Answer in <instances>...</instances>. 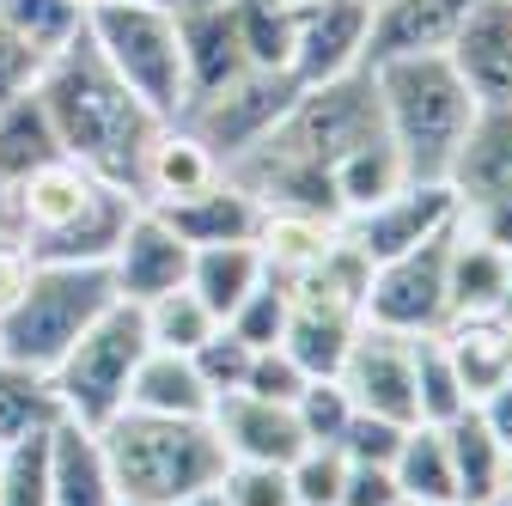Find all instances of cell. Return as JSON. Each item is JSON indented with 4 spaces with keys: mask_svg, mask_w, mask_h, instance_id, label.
<instances>
[{
    "mask_svg": "<svg viewBox=\"0 0 512 506\" xmlns=\"http://www.w3.org/2000/svg\"><path fill=\"white\" fill-rule=\"evenodd\" d=\"M37 104L49 116L61 153L74 165H86L98 183H116L135 196V177H141L147 141L159 135V116L110 74V61L92 49L86 31L43 61Z\"/></svg>",
    "mask_w": 512,
    "mask_h": 506,
    "instance_id": "obj_1",
    "label": "cell"
},
{
    "mask_svg": "<svg viewBox=\"0 0 512 506\" xmlns=\"http://www.w3.org/2000/svg\"><path fill=\"white\" fill-rule=\"evenodd\" d=\"M372 80H378L384 135L403 153L409 183H445L470 135V116L482 110L458 80V68L445 55H403V61H378Z\"/></svg>",
    "mask_w": 512,
    "mask_h": 506,
    "instance_id": "obj_2",
    "label": "cell"
},
{
    "mask_svg": "<svg viewBox=\"0 0 512 506\" xmlns=\"http://www.w3.org/2000/svg\"><path fill=\"white\" fill-rule=\"evenodd\" d=\"M98 446H104L116 500L171 506L226 476V446L214 439L208 421H165V415L122 409L116 421L98 427Z\"/></svg>",
    "mask_w": 512,
    "mask_h": 506,
    "instance_id": "obj_3",
    "label": "cell"
},
{
    "mask_svg": "<svg viewBox=\"0 0 512 506\" xmlns=\"http://www.w3.org/2000/svg\"><path fill=\"white\" fill-rule=\"evenodd\" d=\"M110 305L116 287L104 263H31L19 299L0 311V360L49 378Z\"/></svg>",
    "mask_w": 512,
    "mask_h": 506,
    "instance_id": "obj_4",
    "label": "cell"
},
{
    "mask_svg": "<svg viewBox=\"0 0 512 506\" xmlns=\"http://www.w3.org/2000/svg\"><path fill=\"white\" fill-rule=\"evenodd\" d=\"M86 37L110 61V74L159 122L183 116L189 80H183V37H177L171 0H104V7L86 13Z\"/></svg>",
    "mask_w": 512,
    "mask_h": 506,
    "instance_id": "obj_5",
    "label": "cell"
},
{
    "mask_svg": "<svg viewBox=\"0 0 512 506\" xmlns=\"http://www.w3.org/2000/svg\"><path fill=\"white\" fill-rule=\"evenodd\" d=\"M147 318H141V305H128L116 299L104 318L61 354V366L49 372V391L61 403V421H80V427H104L122 415L128 403V378H135L141 354H147Z\"/></svg>",
    "mask_w": 512,
    "mask_h": 506,
    "instance_id": "obj_6",
    "label": "cell"
},
{
    "mask_svg": "<svg viewBox=\"0 0 512 506\" xmlns=\"http://www.w3.org/2000/svg\"><path fill=\"white\" fill-rule=\"evenodd\" d=\"M445 238L439 232L415 250L391 263H372L366 299H360V318L378 330H397V336H439L452 324V293H445Z\"/></svg>",
    "mask_w": 512,
    "mask_h": 506,
    "instance_id": "obj_7",
    "label": "cell"
},
{
    "mask_svg": "<svg viewBox=\"0 0 512 506\" xmlns=\"http://www.w3.org/2000/svg\"><path fill=\"white\" fill-rule=\"evenodd\" d=\"M293 98H299V80H293V74L250 68V74H238L226 92H214L208 104L183 110L177 122H189V129H196V135L220 153V165H232L238 153H250V147L293 110Z\"/></svg>",
    "mask_w": 512,
    "mask_h": 506,
    "instance_id": "obj_8",
    "label": "cell"
},
{
    "mask_svg": "<svg viewBox=\"0 0 512 506\" xmlns=\"http://www.w3.org/2000/svg\"><path fill=\"white\" fill-rule=\"evenodd\" d=\"M342 391L354 397L360 415H384V421H403L415 427V336H397V330H378L360 318L354 330V348L342 360Z\"/></svg>",
    "mask_w": 512,
    "mask_h": 506,
    "instance_id": "obj_9",
    "label": "cell"
},
{
    "mask_svg": "<svg viewBox=\"0 0 512 506\" xmlns=\"http://www.w3.org/2000/svg\"><path fill=\"white\" fill-rule=\"evenodd\" d=\"M104 189H116V183H98V177H92L86 165H74L68 153H55L49 165H37L31 177H19V183L7 189V208H13L19 250L31 257L37 244L61 238L74 220H86V214H92V202L104 196Z\"/></svg>",
    "mask_w": 512,
    "mask_h": 506,
    "instance_id": "obj_10",
    "label": "cell"
},
{
    "mask_svg": "<svg viewBox=\"0 0 512 506\" xmlns=\"http://www.w3.org/2000/svg\"><path fill=\"white\" fill-rule=\"evenodd\" d=\"M452 220H458L452 183H403L397 196H384L378 208H366L342 232H348V244L360 250L366 263H391V257H403V250L452 232Z\"/></svg>",
    "mask_w": 512,
    "mask_h": 506,
    "instance_id": "obj_11",
    "label": "cell"
},
{
    "mask_svg": "<svg viewBox=\"0 0 512 506\" xmlns=\"http://www.w3.org/2000/svg\"><path fill=\"white\" fill-rule=\"evenodd\" d=\"M189 250H196V244H183L177 226L159 208H135L128 226H122V238H116V250H110V263H104L116 299L147 305V299L183 287L189 281Z\"/></svg>",
    "mask_w": 512,
    "mask_h": 506,
    "instance_id": "obj_12",
    "label": "cell"
},
{
    "mask_svg": "<svg viewBox=\"0 0 512 506\" xmlns=\"http://www.w3.org/2000/svg\"><path fill=\"white\" fill-rule=\"evenodd\" d=\"M366 31H372L366 0H317V7H305L293 25V80L324 86V80L366 68Z\"/></svg>",
    "mask_w": 512,
    "mask_h": 506,
    "instance_id": "obj_13",
    "label": "cell"
},
{
    "mask_svg": "<svg viewBox=\"0 0 512 506\" xmlns=\"http://www.w3.org/2000/svg\"><path fill=\"white\" fill-rule=\"evenodd\" d=\"M208 427L226 446V464H281L287 470L305 452V433H299L293 403H263V397H250V391L214 397Z\"/></svg>",
    "mask_w": 512,
    "mask_h": 506,
    "instance_id": "obj_14",
    "label": "cell"
},
{
    "mask_svg": "<svg viewBox=\"0 0 512 506\" xmlns=\"http://www.w3.org/2000/svg\"><path fill=\"white\" fill-rule=\"evenodd\" d=\"M445 61L458 68L476 104H506L512 98V0H470L458 19Z\"/></svg>",
    "mask_w": 512,
    "mask_h": 506,
    "instance_id": "obj_15",
    "label": "cell"
},
{
    "mask_svg": "<svg viewBox=\"0 0 512 506\" xmlns=\"http://www.w3.org/2000/svg\"><path fill=\"white\" fill-rule=\"evenodd\" d=\"M177 37H183V80H189L183 110L208 104L238 74H250L244 37H238V0H226V7H177Z\"/></svg>",
    "mask_w": 512,
    "mask_h": 506,
    "instance_id": "obj_16",
    "label": "cell"
},
{
    "mask_svg": "<svg viewBox=\"0 0 512 506\" xmlns=\"http://www.w3.org/2000/svg\"><path fill=\"white\" fill-rule=\"evenodd\" d=\"M220 177H226L220 153L189 122H159V135L147 141V159H141V177H135V202L141 208H177Z\"/></svg>",
    "mask_w": 512,
    "mask_h": 506,
    "instance_id": "obj_17",
    "label": "cell"
},
{
    "mask_svg": "<svg viewBox=\"0 0 512 506\" xmlns=\"http://www.w3.org/2000/svg\"><path fill=\"white\" fill-rule=\"evenodd\" d=\"M458 208L470 202H512V98L506 104H482L470 116V135L445 171Z\"/></svg>",
    "mask_w": 512,
    "mask_h": 506,
    "instance_id": "obj_18",
    "label": "cell"
},
{
    "mask_svg": "<svg viewBox=\"0 0 512 506\" xmlns=\"http://www.w3.org/2000/svg\"><path fill=\"white\" fill-rule=\"evenodd\" d=\"M464 13L470 0H378L366 31V68L403 61V55H445Z\"/></svg>",
    "mask_w": 512,
    "mask_h": 506,
    "instance_id": "obj_19",
    "label": "cell"
},
{
    "mask_svg": "<svg viewBox=\"0 0 512 506\" xmlns=\"http://www.w3.org/2000/svg\"><path fill=\"white\" fill-rule=\"evenodd\" d=\"M135 415H165V421H208L214 409V391L202 385V372L189 354H171V348H147L135 378H128V403Z\"/></svg>",
    "mask_w": 512,
    "mask_h": 506,
    "instance_id": "obj_20",
    "label": "cell"
},
{
    "mask_svg": "<svg viewBox=\"0 0 512 506\" xmlns=\"http://www.w3.org/2000/svg\"><path fill=\"white\" fill-rule=\"evenodd\" d=\"M263 281H269V257H263V244H256V238L196 244V250H189V293H196L220 324H226Z\"/></svg>",
    "mask_w": 512,
    "mask_h": 506,
    "instance_id": "obj_21",
    "label": "cell"
},
{
    "mask_svg": "<svg viewBox=\"0 0 512 506\" xmlns=\"http://www.w3.org/2000/svg\"><path fill=\"white\" fill-rule=\"evenodd\" d=\"M49 506H116L104 446L80 421H55L49 427Z\"/></svg>",
    "mask_w": 512,
    "mask_h": 506,
    "instance_id": "obj_22",
    "label": "cell"
},
{
    "mask_svg": "<svg viewBox=\"0 0 512 506\" xmlns=\"http://www.w3.org/2000/svg\"><path fill=\"white\" fill-rule=\"evenodd\" d=\"M439 348L458 366V385H464L470 409L512 378V324L506 318H452L439 330Z\"/></svg>",
    "mask_w": 512,
    "mask_h": 506,
    "instance_id": "obj_23",
    "label": "cell"
},
{
    "mask_svg": "<svg viewBox=\"0 0 512 506\" xmlns=\"http://www.w3.org/2000/svg\"><path fill=\"white\" fill-rule=\"evenodd\" d=\"M183 244H232V238H256V226H263V202L250 196V189L226 171L220 183H208L202 196H189L177 208H159Z\"/></svg>",
    "mask_w": 512,
    "mask_h": 506,
    "instance_id": "obj_24",
    "label": "cell"
},
{
    "mask_svg": "<svg viewBox=\"0 0 512 506\" xmlns=\"http://www.w3.org/2000/svg\"><path fill=\"white\" fill-rule=\"evenodd\" d=\"M506 269H512V257H500V250H488L482 238L458 232V220H452V238H445V293H452V318H500Z\"/></svg>",
    "mask_w": 512,
    "mask_h": 506,
    "instance_id": "obj_25",
    "label": "cell"
},
{
    "mask_svg": "<svg viewBox=\"0 0 512 506\" xmlns=\"http://www.w3.org/2000/svg\"><path fill=\"white\" fill-rule=\"evenodd\" d=\"M281 281H287V299H293L299 311H336V318H360L372 263L360 257V250L348 244V232H342L336 250H324L317 263H305V269H293V275H281Z\"/></svg>",
    "mask_w": 512,
    "mask_h": 506,
    "instance_id": "obj_26",
    "label": "cell"
},
{
    "mask_svg": "<svg viewBox=\"0 0 512 506\" xmlns=\"http://www.w3.org/2000/svg\"><path fill=\"white\" fill-rule=\"evenodd\" d=\"M391 476L403 488L409 506H445L458 500V476H452V446H445V427L433 421H415L403 433V446L391 458Z\"/></svg>",
    "mask_w": 512,
    "mask_h": 506,
    "instance_id": "obj_27",
    "label": "cell"
},
{
    "mask_svg": "<svg viewBox=\"0 0 512 506\" xmlns=\"http://www.w3.org/2000/svg\"><path fill=\"white\" fill-rule=\"evenodd\" d=\"M445 446H452V476H458V500L464 506H494L500 500V482H506V452L500 439L482 427L476 409H464L458 421H445Z\"/></svg>",
    "mask_w": 512,
    "mask_h": 506,
    "instance_id": "obj_28",
    "label": "cell"
},
{
    "mask_svg": "<svg viewBox=\"0 0 512 506\" xmlns=\"http://www.w3.org/2000/svg\"><path fill=\"white\" fill-rule=\"evenodd\" d=\"M61 147H55V129L37 104V86L13 104H0V189H13L19 177H31L37 165H49Z\"/></svg>",
    "mask_w": 512,
    "mask_h": 506,
    "instance_id": "obj_29",
    "label": "cell"
},
{
    "mask_svg": "<svg viewBox=\"0 0 512 506\" xmlns=\"http://www.w3.org/2000/svg\"><path fill=\"white\" fill-rule=\"evenodd\" d=\"M256 244L275 275H293L305 263H317L324 250L342 244V226L336 220H317V214H281V208H263V226H256Z\"/></svg>",
    "mask_w": 512,
    "mask_h": 506,
    "instance_id": "obj_30",
    "label": "cell"
},
{
    "mask_svg": "<svg viewBox=\"0 0 512 506\" xmlns=\"http://www.w3.org/2000/svg\"><path fill=\"white\" fill-rule=\"evenodd\" d=\"M354 330H360V318H336V311H299V305H293L281 348L305 366V378H336L342 360H348V348H354Z\"/></svg>",
    "mask_w": 512,
    "mask_h": 506,
    "instance_id": "obj_31",
    "label": "cell"
},
{
    "mask_svg": "<svg viewBox=\"0 0 512 506\" xmlns=\"http://www.w3.org/2000/svg\"><path fill=\"white\" fill-rule=\"evenodd\" d=\"M55 421H61V403L49 391V378L25 372L13 360H0V446L31 439V433H49Z\"/></svg>",
    "mask_w": 512,
    "mask_h": 506,
    "instance_id": "obj_32",
    "label": "cell"
},
{
    "mask_svg": "<svg viewBox=\"0 0 512 506\" xmlns=\"http://www.w3.org/2000/svg\"><path fill=\"white\" fill-rule=\"evenodd\" d=\"M141 318H147V342L153 348H171V354H196L220 330V318H214L196 293H189V281L171 287V293H159V299H147Z\"/></svg>",
    "mask_w": 512,
    "mask_h": 506,
    "instance_id": "obj_33",
    "label": "cell"
},
{
    "mask_svg": "<svg viewBox=\"0 0 512 506\" xmlns=\"http://www.w3.org/2000/svg\"><path fill=\"white\" fill-rule=\"evenodd\" d=\"M0 25L19 31L37 55H55L86 31V7L80 0H0Z\"/></svg>",
    "mask_w": 512,
    "mask_h": 506,
    "instance_id": "obj_34",
    "label": "cell"
},
{
    "mask_svg": "<svg viewBox=\"0 0 512 506\" xmlns=\"http://www.w3.org/2000/svg\"><path fill=\"white\" fill-rule=\"evenodd\" d=\"M470 409L464 385H458V366L445 360L439 336H415V415L445 427V421H458Z\"/></svg>",
    "mask_w": 512,
    "mask_h": 506,
    "instance_id": "obj_35",
    "label": "cell"
},
{
    "mask_svg": "<svg viewBox=\"0 0 512 506\" xmlns=\"http://www.w3.org/2000/svg\"><path fill=\"white\" fill-rule=\"evenodd\" d=\"M293 13H281L275 0H238V37H244V61L269 74H293Z\"/></svg>",
    "mask_w": 512,
    "mask_h": 506,
    "instance_id": "obj_36",
    "label": "cell"
},
{
    "mask_svg": "<svg viewBox=\"0 0 512 506\" xmlns=\"http://www.w3.org/2000/svg\"><path fill=\"white\" fill-rule=\"evenodd\" d=\"M0 506H49V433L0 446Z\"/></svg>",
    "mask_w": 512,
    "mask_h": 506,
    "instance_id": "obj_37",
    "label": "cell"
},
{
    "mask_svg": "<svg viewBox=\"0 0 512 506\" xmlns=\"http://www.w3.org/2000/svg\"><path fill=\"white\" fill-rule=\"evenodd\" d=\"M293 415H299L305 446H342V433L354 421V397L342 391V378H311L293 397Z\"/></svg>",
    "mask_w": 512,
    "mask_h": 506,
    "instance_id": "obj_38",
    "label": "cell"
},
{
    "mask_svg": "<svg viewBox=\"0 0 512 506\" xmlns=\"http://www.w3.org/2000/svg\"><path fill=\"white\" fill-rule=\"evenodd\" d=\"M287 318H293V299H287V281L269 269V281L263 287H256L238 311H232V318H226V330L232 336H244L250 348H275L281 336H287Z\"/></svg>",
    "mask_w": 512,
    "mask_h": 506,
    "instance_id": "obj_39",
    "label": "cell"
},
{
    "mask_svg": "<svg viewBox=\"0 0 512 506\" xmlns=\"http://www.w3.org/2000/svg\"><path fill=\"white\" fill-rule=\"evenodd\" d=\"M287 482H293V506H342V482H348L342 446H305L287 464Z\"/></svg>",
    "mask_w": 512,
    "mask_h": 506,
    "instance_id": "obj_40",
    "label": "cell"
},
{
    "mask_svg": "<svg viewBox=\"0 0 512 506\" xmlns=\"http://www.w3.org/2000/svg\"><path fill=\"white\" fill-rule=\"evenodd\" d=\"M196 360V372H202V385L214 391V397H232V391H244V372H250V360H256V348L244 342V336H232L226 324L189 354Z\"/></svg>",
    "mask_w": 512,
    "mask_h": 506,
    "instance_id": "obj_41",
    "label": "cell"
},
{
    "mask_svg": "<svg viewBox=\"0 0 512 506\" xmlns=\"http://www.w3.org/2000/svg\"><path fill=\"white\" fill-rule=\"evenodd\" d=\"M220 494L226 506H293V482L281 464H226Z\"/></svg>",
    "mask_w": 512,
    "mask_h": 506,
    "instance_id": "obj_42",
    "label": "cell"
},
{
    "mask_svg": "<svg viewBox=\"0 0 512 506\" xmlns=\"http://www.w3.org/2000/svg\"><path fill=\"white\" fill-rule=\"evenodd\" d=\"M305 385H311L305 366H299L281 342H275V348H256V360H250V372H244V391L263 397V403H293Z\"/></svg>",
    "mask_w": 512,
    "mask_h": 506,
    "instance_id": "obj_43",
    "label": "cell"
},
{
    "mask_svg": "<svg viewBox=\"0 0 512 506\" xmlns=\"http://www.w3.org/2000/svg\"><path fill=\"white\" fill-rule=\"evenodd\" d=\"M403 421H384V415H360L354 409V421H348V433H342V458L348 464H391L397 458V446H403Z\"/></svg>",
    "mask_w": 512,
    "mask_h": 506,
    "instance_id": "obj_44",
    "label": "cell"
},
{
    "mask_svg": "<svg viewBox=\"0 0 512 506\" xmlns=\"http://www.w3.org/2000/svg\"><path fill=\"white\" fill-rule=\"evenodd\" d=\"M43 61L49 55H37L19 31H7L0 25V104H13V98H25L31 86H37V74H43Z\"/></svg>",
    "mask_w": 512,
    "mask_h": 506,
    "instance_id": "obj_45",
    "label": "cell"
},
{
    "mask_svg": "<svg viewBox=\"0 0 512 506\" xmlns=\"http://www.w3.org/2000/svg\"><path fill=\"white\" fill-rule=\"evenodd\" d=\"M342 506H409L391 464H348V482H342Z\"/></svg>",
    "mask_w": 512,
    "mask_h": 506,
    "instance_id": "obj_46",
    "label": "cell"
},
{
    "mask_svg": "<svg viewBox=\"0 0 512 506\" xmlns=\"http://www.w3.org/2000/svg\"><path fill=\"white\" fill-rule=\"evenodd\" d=\"M458 232H470L488 250L512 257V202H470V208H458Z\"/></svg>",
    "mask_w": 512,
    "mask_h": 506,
    "instance_id": "obj_47",
    "label": "cell"
},
{
    "mask_svg": "<svg viewBox=\"0 0 512 506\" xmlns=\"http://www.w3.org/2000/svg\"><path fill=\"white\" fill-rule=\"evenodd\" d=\"M476 415H482V427L500 439V452L512 458V378H506V385L500 391H488L482 403H476Z\"/></svg>",
    "mask_w": 512,
    "mask_h": 506,
    "instance_id": "obj_48",
    "label": "cell"
},
{
    "mask_svg": "<svg viewBox=\"0 0 512 506\" xmlns=\"http://www.w3.org/2000/svg\"><path fill=\"white\" fill-rule=\"evenodd\" d=\"M25 275H31V257H25L19 244H0V311H7V305L19 299Z\"/></svg>",
    "mask_w": 512,
    "mask_h": 506,
    "instance_id": "obj_49",
    "label": "cell"
},
{
    "mask_svg": "<svg viewBox=\"0 0 512 506\" xmlns=\"http://www.w3.org/2000/svg\"><path fill=\"white\" fill-rule=\"evenodd\" d=\"M171 506H226V494H220V482H208V488L183 494V500H171Z\"/></svg>",
    "mask_w": 512,
    "mask_h": 506,
    "instance_id": "obj_50",
    "label": "cell"
},
{
    "mask_svg": "<svg viewBox=\"0 0 512 506\" xmlns=\"http://www.w3.org/2000/svg\"><path fill=\"white\" fill-rule=\"evenodd\" d=\"M494 506H512V464H506V482H500V500Z\"/></svg>",
    "mask_w": 512,
    "mask_h": 506,
    "instance_id": "obj_51",
    "label": "cell"
},
{
    "mask_svg": "<svg viewBox=\"0 0 512 506\" xmlns=\"http://www.w3.org/2000/svg\"><path fill=\"white\" fill-rule=\"evenodd\" d=\"M171 7H226V0H171Z\"/></svg>",
    "mask_w": 512,
    "mask_h": 506,
    "instance_id": "obj_52",
    "label": "cell"
},
{
    "mask_svg": "<svg viewBox=\"0 0 512 506\" xmlns=\"http://www.w3.org/2000/svg\"><path fill=\"white\" fill-rule=\"evenodd\" d=\"M500 318H512V269H506V305H500Z\"/></svg>",
    "mask_w": 512,
    "mask_h": 506,
    "instance_id": "obj_53",
    "label": "cell"
},
{
    "mask_svg": "<svg viewBox=\"0 0 512 506\" xmlns=\"http://www.w3.org/2000/svg\"><path fill=\"white\" fill-rule=\"evenodd\" d=\"M116 506H153V500H116Z\"/></svg>",
    "mask_w": 512,
    "mask_h": 506,
    "instance_id": "obj_54",
    "label": "cell"
},
{
    "mask_svg": "<svg viewBox=\"0 0 512 506\" xmlns=\"http://www.w3.org/2000/svg\"><path fill=\"white\" fill-rule=\"evenodd\" d=\"M80 7H86V13H92V7H104V0H80Z\"/></svg>",
    "mask_w": 512,
    "mask_h": 506,
    "instance_id": "obj_55",
    "label": "cell"
},
{
    "mask_svg": "<svg viewBox=\"0 0 512 506\" xmlns=\"http://www.w3.org/2000/svg\"><path fill=\"white\" fill-rule=\"evenodd\" d=\"M445 506H464V500H445Z\"/></svg>",
    "mask_w": 512,
    "mask_h": 506,
    "instance_id": "obj_56",
    "label": "cell"
},
{
    "mask_svg": "<svg viewBox=\"0 0 512 506\" xmlns=\"http://www.w3.org/2000/svg\"><path fill=\"white\" fill-rule=\"evenodd\" d=\"M366 7H378V0H366Z\"/></svg>",
    "mask_w": 512,
    "mask_h": 506,
    "instance_id": "obj_57",
    "label": "cell"
},
{
    "mask_svg": "<svg viewBox=\"0 0 512 506\" xmlns=\"http://www.w3.org/2000/svg\"><path fill=\"white\" fill-rule=\"evenodd\" d=\"M506 324H512V318H506Z\"/></svg>",
    "mask_w": 512,
    "mask_h": 506,
    "instance_id": "obj_58",
    "label": "cell"
}]
</instances>
